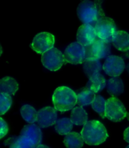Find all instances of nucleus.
Returning <instances> with one entry per match:
<instances>
[{"label":"nucleus","instance_id":"f257e3e1","mask_svg":"<svg viewBox=\"0 0 129 148\" xmlns=\"http://www.w3.org/2000/svg\"><path fill=\"white\" fill-rule=\"evenodd\" d=\"M81 135L84 143L90 146L100 145L108 137L106 127L97 120L88 121L82 128Z\"/></svg>","mask_w":129,"mask_h":148},{"label":"nucleus","instance_id":"f03ea898","mask_svg":"<svg viewBox=\"0 0 129 148\" xmlns=\"http://www.w3.org/2000/svg\"><path fill=\"white\" fill-rule=\"evenodd\" d=\"M78 96L74 91L68 87H59L52 96L54 108L61 112H67L73 108L77 104Z\"/></svg>","mask_w":129,"mask_h":148},{"label":"nucleus","instance_id":"7ed1b4c3","mask_svg":"<svg viewBox=\"0 0 129 148\" xmlns=\"http://www.w3.org/2000/svg\"><path fill=\"white\" fill-rule=\"evenodd\" d=\"M77 14L80 21L84 24H93L101 17L105 16V13L101 6L95 2L85 0L79 5Z\"/></svg>","mask_w":129,"mask_h":148},{"label":"nucleus","instance_id":"20e7f679","mask_svg":"<svg viewBox=\"0 0 129 148\" xmlns=\"http://www.w3.org/2000/svg\"><path fill=\"white\" fill-rule=\"evenodd\" d=\"M105 116L111 122H120L128 115L121 101L113 96L106 101Z\"/></svg>","mask_w":129,"mask_h":148},{"label":"nucleus","instance_id":"39448f33","mask_svg":"<svg viewBox=\"0 0 129 148\" xmlns=\"http://www.w3.org/2000/svg\"><path fill=\"white\" fill-rule=\"evenodd\" d=\"M17 139L32 148H36L41 144L42 139V133L40 127L35 124L25 125Z\"/></svg>","mask_w":129,"mask_h":148},{"label":"nucleus","instance_id":"423d86ee","mask_svg":"<svg viewBox=\"0 0 129 148\" xmlns=\"http://www.w3.org/2000/svg\"><path fill=\"white\" fill-rule=\"evenodd\" d=\"M41 61L44 66L51 71H57L66 62L64 54L55 48L43 53Z\"/></svg>","mask_w":129,"mask_h":148},{"label":"nucleus","instance_id":"0eeeda50","mask_svg":"<svg viewBox=\"0 0 129 148\" xmlns=\"http://www.w3.org/2000/svg\"><path fill=\"white\" fill-rule=\"evenodd\" d=\"M110 42L99 38L92 45L86 46V59L101 60L110 56Z\"/></svg>","mask_w":129,"mask_h":148},{"label":"nucleus","instance_id":"6e6552de","mask_svg":"<svg viewBox=\"0 0 129 148\" xmlns=\"http://www.w3.org/2000/svg\"><path fill=\"white\" fill-rule=\"evenodd\" d=\"M95 29L98 38L111 42L112 37L116 32V26L113 19L107 16L101 17L95 23Z\"/></svg>","mask_w":129,"mask_h":148},{"label":"nucleus","instance_id":"1a4fd4ad","mask_svg":"<svg viewBox=\"0 0 129 148\" xmlns=\"http://www.w3.org/2000/svg\"><path fill=\"white\" fill-rule=\"evenodd\" d=\"M64 55L66 62L72 65L83 63L86 60L85 47L78 42H72L66 48Z\"/></svg>","mask_w":129,"mask_h":148},{"label":"nucleus","instance_id":"9d476101","mask_svg":"<svg viewBox=\"0 0 129 148\" xmlns=\"http://www.w3.org/2000/svg\"><path fill=\"white\" fill-rule=\"evenodd\" d=\"M54 36L49 32H41L35 36L31 44V48L37 53L43 54L54 48Z\"/></svg>","mask_w":129,"mask_h":148},{"label":"nucleus","instance_id":"9b49d317","mask_svg":"<svg viewBox=\"0 0 129 148\" xmlns=\"http://www.w3.org/2000/svg\"><path fill=\"white\" fill-rule=\"evenodd\" d=\"M125 67V62L121 57L110 55L105 60L103 65V70L109 76L118 77L124 72Z\"/></svg>","mask_w":129,"mask_h":148},{"label":"nucleus","instance_id":"f8f14e48","mask_svg":"<svg viewBox=\"0 0 129 148\" xmlns=\"http://www.w3.org/2000/svg\"><path fill=\"white\" fill-rule=\"evenodd\" d=\"M57 110L50 106L45 107L37 112V122L40 127L47 128L57 122Z\"/></svg>","mask_w":129,"mask_h":148},{"label":"nucleus","instance_id":"ddd939ff","mask_svg":"<svg viewBox=\"0 0 129 148\" xmlns=\"http://www.w3.org/2000/svg\"><path fill=\"white\" fill-rule=\"evenodd\" d=\"M97 37L93 26L91 24H83L78 29L76 39L78 42L86 47L95 42L97 40Z\"/></svg>","mask_w":129,"mask_h":148},{"label":"nucleus","instance_id":"4468645a","mask_svg":"<svg viewBox=\"0 0 129 148\" xmlns=\"http://www.w3.org/2000/svg\"><path fill=\"white\" fill-rule=\"evenodd\" d=\"M111 42L116 49L121 51L129 50V34L125 31H116L112 37Z\"/></svg>","mask_w":129,"mask_h":148},{"label":"nucleus","instance_id":"2eb2a0df","mask_svg":"<svg viewBox=\"0 0 129 148\" xmlns=\"http://www.w3.org/2000/svg\"><path fill=\"white\" fill-rule=\"evenodd\" d=\"M107 90L110 95L117 96L122 95L124 91L123 80L120 77H113L109 79L107 82Z\"/></svg>","mask_w":129,"mask_h":148},{"label":"nucleus","instance_id":"dca6fc26","mask_svg":"<svg viewBox=\"0 0 129 148\" xmlns=\"http://www.w3.org/2000/svg\"><path fill=\"white\" fill-rule=\"evenodd\" d=\"M103 69V65L100 60L86 59L83 63V70L88 78L96 74L100 73Z\"/></svg>","mask_w":129,"mask_h":148},{"label":"nucleus","instance_id":"f3484780","mask_svg":"<svg viewBox=\"0 0 129 148\" xmlns=\"http://www.w3.org/2000/svg\"><path fill=\"white\" fill-rule=\"evenodd\" d=\"M18 89V84L15 79L10 77H5L0 81V91L8 94L10 96L14 95Z\"/></svg>","mask_w":129,"mask_h":148},{"label":"nucleus","instance_id":"a211bd4d","mask_svg":"<svg viewBox=\"0 0 129 148\" xmlns=\"http://www.w3.org/2000/svg\"><path fill=\"white\" fill-rule=\"evenodd\" d=\"M107 82L104 76L101 73H98L89 78L87 84V87L91 89L95 93L101 91L105 86Z\"/></svg>","mask_w":129,"mask_h":148},{"label":"nucleus","instance_id":"6ab92c4d","mask_svg":"<svg viewBox=\"0 0 129 148\" xmlns=\"http://www.w3.org/2000/svg\"><path fill=\"white\" fill-rule=\"evenodd\" d=\"M84 142L82 136L75 132L66 134L64 139V145L67 148H82Z\"/></svg>","mask_w":129,"mask_h":148},{"label":"nucleus","instance_id":"aec40b11","mask_svg":"<svg viewBox=\"0 0 129 148\" xmlns=\"http://www.w3.org/2000/svg\"><path fill=\"white\" fill-rule=\"evenodd\" d=\"M88 114L82 106L72 109L71 114L72 122L76 125H84L88 122Z\"/></svg>","mask_w":129,"mask_h":148},{"label":"nucleus","instance_id":"412c9836","mask_svg":"<svg viewBox=\"0 0 129 148\" xmlns=\"http://www.w3.org/2000/svg\"><path fill=\"white\" fill-rule=\"evenodd\" d=\"M77 96V104L80 106H87L92 104L96 97L95 92L87 87L81 90Z\"/></svg>","mask_w":129,"mask_h":148},{"label":"nucleus","instance_id":"4be33fe9","mask_svg":"<svg viewBox=\"0 0 129 148\" xmlns=\"http://www.w3.org/2000/svg\"><path fill=\"white\" fill-rule=\"evenodd\" d=\"M73 123L71 119L68 118H62L57 120L55 123L54 130L60 135H66L71 131L73 127Z\"/></svg>","mask_w":129,"mask_h":148},{"label":"nucleus","instance_id":"5701e85b","mask_svg":"<svg viewBox=\"0 0 129 148\" xmlns=\"http://www.w3.org/2000/svg\"><path fill=\"white\" fill-rule=\"evenodd\" d=\"M20 114L26 122L33 123L37 122V112L34 107L25 105L20 108Z\"/></svg>","mask_w":129,"mask_h":148},{"label":"nucleus","instance_id":"b1692460","mask_svg":"<svg viewBox=\"0 0 129 148\" xmlns=\"http://www.w3.org/2000/svg\"><path fill=\"white\" fill-rule=\"evenodd\" d=\"M92 108L102 118H105L106 101L103 96L100 95L96 96L95 99L91 104Z\"/></svg>","mask_w":129,"mask_h":148},{"label":"nucleus","instance_id":"393cba45","mask_svg":"<svg viewBox=\"0 0 129 148\" xmlns=\"http://www.w3.org/2000/svg\"><path fill=\"white\" fill-rule=\"evenodd\" d=\"M12 105V97L9 95L1 92L0 94V115H3L10 108Z\"/></svg>","mask_w":129,"mask_h":148},{"label":"nucleus","instance_id":"a878e982","mask_svg":"<svg viewBox=\"0 0 129 148\" xmlns=\"http://www.w3.org/2000/svg\"><path fill=\"white\" fill-rule=\"evenodd\" d=\"M9 148H32V147H30L27 145H26V144H25L24 143H22L21 141H20L17 139V137H16V139H15L11 143Z\"/></svg>","mask_w":129,"mask_h":148},{"label":"nucleus","instance_id":"bb28decb","mask_svg":"<svg viewBox=\"0 0 129 148\" xmlns=\"http://www.w3.org/2000/svg\"><path fill=\"white\" fill-rule=\"evenodd\" d=\"M8 132V126L7 125V123H6V122L2 119V118H1V131H0L1 136H0V138L2 139V138L4 137L6 134H7Z\"/></svg>","mask_w":129,"mask_h":148},{"label":"nucleus","instance_id":"cd10ccee","mask_svg":"<svg viewBox=\"0 0 129 148\" xmlns=\"http://www.w3.org/2000/svg\"><path fill=\"white\" fill-rule=\"evenodd\" d=\"M124 137L125 140L129 143V127L125 130L124 133Z\"/></svg>","mask_w":129,"mask_h":148},{"label":"nucleus","instance_id":"c85d7f7f","mask_svg":"<svg viewBox=\"0 0 129 148\" xmlns=\"http://www.w3.org/2000/svg\"><path fill=\"white\" fill-rule=\"evenodd\" d=\"M103 1V0H95V2L97 3V5H100V6L101 5V3Z\"/></svg>","mask_w":129,"mask_h":148},{"label":"nucleus","instance_id":"c756f323","mask_svg":"<svg viewBox=\"0 0 129 148\" xmlns=\"http://www.w3.org/2000/svg\"><path fill=\"white\" fill-rule=\"evenodd\" d=\"M36 148H50L49 147H48L47 146L44 145V144H40L38 146H37Z\"/></svg>","mask_w":129,"mask_h":148},{"label":"nucleus","instance_id":"7c9ffc66","mask_svg":"<svg viewBox=\"0 0 129 148\" xmlns=\"http://www.w3.org/2000/svg\"><path fill=\"white\" fill-rule=\"evenodd\" d=\"M127 72L128 73V74H129V63L127 64Z\"/></svg>","mask_w":129,"mask_h":148},{"label":"nucleus","instance_id":"2f4dec72","mask_svg":"<svg viewBox=\"0 0 129 148\" xmlns=\"http://www.w3.org/2000/svg\"><path fill=\"white\" fill-rule=\"evenodd\" d=\"M127 56L129 58V50L128 51V53H127Z\"/></svg>","mask_w":129,"mask_h":148},{"label":"nucleus","instance_id":"473e14b6","mask_svg":"<svg viewBox=\"0 0 129 148\" xmlns=\"http://www.w3.org/2000/svg\"><path fill=\"white\" fill-rule=\"evenodd\" d=\"M126 148H129V145H128V146H127V147H126Z\"/></svg>","mask_w":129,"mask_h":148}]
</instances>
